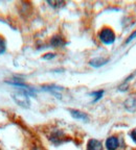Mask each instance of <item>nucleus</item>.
<instances>
[{
	"mask_svg": "<svg viewBox=\"0 0 136 150\" xmlns=\"http://www.w3.org/2000/svg\"><path fill=\"white\" fill-rule=\"evenodd\" d=\"M12 97L14 99L15 102L18 104L19 106H21L23 108H28L31 106V101H29V97H28L27 92L24 90H20V91H15L12 94Z\"/></svg>",
	"mask_w": 136,
	"mask_h": 150,
	"instance_id": "obj_1",
	"label": "nucleus"
},
{
	"mask_svg": "<svg viewBox=\"0 0 136 150\" xmlns=\"http://www.w3.org/2000/svg\"><path fill=\"white\" fill-rule=\"evenodd\" d=\"M99 38L102 43L106 45L113 44L115 41V33L113 31V29H111L110 27H104L99 33Z\"/></svg>",
	"mask_w": 136,
	"mask_h": 150,
	"instance_id": "obj_2",
	"label": "nucleus"
},
{
	"mask_svg": "<svg viewBox=\"0 0 136 150\" xmlns=\"http://www.w3.org/2000/svg\"><path fill=\"white\" fill-rule=\"evenodd\" d=\"M120 146V141L116 137L111 136L106 140V148L107 150H116Z\"/></svg>",
	"mask_w": 136,
	"mask_h": 150,
	"instance_id": "obj_3",
	"label": "nucleus"
},
{
	"mask_svg": "<svg viewBox=\"0 0 136 150\" xmlns=\"http://www.w3.org/2000/svg\"><path fill=\"white\" fill-rule=\"evenodd\" d=\"M87 150H103V144L99 140L91 139L87 143Z\"/></svg>",
	"mask_w": 136,
	"mask_h": 150,
	"instance_id": "obj_4",
	"label": "nucleus"
},
{
	"mask_svg": "<svg viewBox=\"0 0 136 150\" xmlns=\"http://www.w3.org/2000/svg\"><path fill=\"white\" fill-rule=\"evenodd\" d=\"M49 140L52 141V143L54 144H60L63 143L64 141V134L61 131H56V132H52L49 136Z\"/></svg>",
	"mask_w": 136,
	"mask_h": 150,
	"instance_id": "obj_5",
	"label": "nucleus"
},
{
	"mask_svg": "<svg viewBox=\"0 0 136 150\" xmlns=\"http://www.w3.org/2000/svg\"><path fill=\"white\" fill-rule=\"evenodd\" d=\"M50 45L54 47H62L65 45V40H64V38L60 35H54V37L52 38V40H50Z\"/></svg>",
	"mask_w": 136,
	"mask_h": 150,
	"instance_id": "obj_6",
	"label": "nucleus"
},
{
	"mask_svg": "<svg viewBox=\"0 0 136 150\" xmlns=\"http://www.w3.org/2000/svg\"><path fill=\"white\" fill-rule=\"evenodd\" d=\"M69 112H70L71 116H72L73 118H75V119L83 120V121H87V120H88V115H87V114H85V112H81V110H70Z\"/></svg>",
	"mask_w": 136,
	"mask_h": 150,
	"instance_id": "obj_7",
	"label": "nucleus"
},
{
	"mask_svg": "<svg viewBox=\"0 0 136 150\" xmlns=\"http://www.w3.org/2000/svg\"><path fill=\"white\" fill-rule=\"evenodd\" d=\"M108 62H109V59L99 57V59H92V61H90L89 64L91 66H93V67H95V68H99V67H102V66H104L105 64H107Z\"/></svg>",
	"mask_w": 136,
	"mask_h": 150,
	"instance_id": "obj_8",
	"label": "nucleus"
},
{
	"mask_svg": "<svg viewBox=\"0 0 136 150\" xmlns=\"http://www.w3.org/2000/svg\"><path fill=\"white\" fill-rule=\"evenodd\" d=\"M5 48H6V43H5V39L0 35V54H2L5 52Z\"/></svg>",
	"mask_w": 136,
	"mask_h": 150,
	"instance_id": "obj_9",
	"label": "nucleus"
},
{
	"mask_svg": "<svg viewBox=\"0 0 136 150\" xmlns=\"http://www.w3.org/2000/svg\"><path fill=\"white\" fill-rule=\"evenodd\" d=\"M48 4L52 5L54 8H60L65 4V2H63V1H48Z\"/></svg>",
	"mask_w": 136,
	"mask_h": 150,
	"instance_id": "obj_10",
	"label": "nucleus"
},
{
	"mask_svg": "<svg viewBox=\"0 0 136 150\" xmlns=\"http://www.w3.org/2000/svg\"><path fill=\"white\" fill-rule=\"evenodd\" d=\"M92 96H94V101H99V99L102 98V96L104 95V91H96V92H93L91 93Z\"/></svg>",
	"mask_w": 136,
	"mask_h": 150,
	"instance_id": "obj_11",
	"label": "nucleus"
},
{
	"mask_svg": "<svg viewBox=\"0 0 136 150\" xmlns=\"http://www.w3.org/2000/svg\"><path fill=\"white\" fill-rule=\"evenodd\" d=\"M135 38H136V31H134V33L127 39V41H126V44H129V43L131 42V41H133Z\"/></svg>",
	"mask_w": 136,
	"mask_h": 150,
	"instance_id": "obj_12",
	"label": "nucleus"
},
{
	"mask_svg": "<svg viewBox=\"0 0 136 150\" xmlns=\"http://www.w3.org/2000/svg\"><path fill=\"white\" fill-rule=\"evenodd\" d=\"M54 56H56V54H54V53H48V54H45V55L43 56V59H54Z\"/></svg>",
	"mask_w": 136,
	"mask_h": 150,
	"instance_id": "obj_13",
	"label": "nucleus"
},
{
	"mask_svg": "<svg viewBox=\"0 0 136 150\" xmlns=\"http://www.w3.org/2000/svg\"><path fill=\"white\" fill-rule=\"evenodd\" d=\"M131 138H132V140L136 143V128L131 131Z\"/></svg>",
	"mask_w": 136,
	"mask_h": 150,
	"instance_id": "obj_14",
	"label": "nucleus"
}]
</instances>
